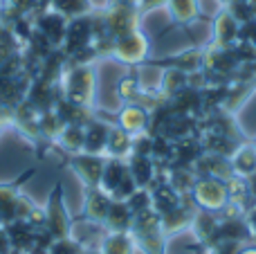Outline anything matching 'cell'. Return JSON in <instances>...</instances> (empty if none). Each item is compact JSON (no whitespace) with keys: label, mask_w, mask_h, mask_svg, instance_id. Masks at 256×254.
I'll use <instances>...</instances> for the list:
<instances>
[{"label":"cell","mask_w":256,"mask_h":254,"mask_svg":"<svg viewBox=\"0 0 256 254\" xmlns=\"http://www.w3.org/2000/svg\"><path fill=\"white\" fill-rule=\"evenodd\" d=\"M34 174H36V166H30L16 180L0 184V225H9V223H16V220H34V223L43 225V218H45L43 207L34 205L22 194V184Z\"/></svg>","instance_id":"6da1fadb"},{"label":"cell","mask_w":256,"mask_h":254,"mask_svg":"<svg viewBox=\"0 0 256 254\" xmlns=\"http://www.w3.org/2000/svg\"><path fill=\"white\" fill-rule=\"evenodd\" d=\"M61 97L81 108H92L97 99L94 63H70L61 76Z\"/></svg>","instance_id":"7a4b0ae2"},{"label":"cell","mask_w":256,"mask_h":254,"mask_svg":"<svg viewBox=\"0 0 256 254\" xmlns=\"http://www.w3.org/2000/svg\"><path fill=\"white\" fill-rule=\"evenodd\" d=\"M45 218H43V230L50 238H63L72 234V216L68 212L66 198H63V184L56 182L54 189L48 196V205L43 207Z\"/></svg>","instance_id":"3957f363"},{"label":"cell","mask_w":256,"mask_h":254,"mask_svg":"<svg viewBox=\"0 0 256 254\" xmlns=\"http://www.w3.org/2000/svg\"><path fill=\"white\" fill-rule=\"evenodd\" d=\"M99 187H102L112 200H128V198L132 196V192L137 189V184H135V180H132L130 171H128L126 160L106 158V166H104Z\"/></svg>","instance_id":"277c9868"},{"label":"cell","mask_w":256,"mask_h":254,"mask_svg":"<svg viewBox=\"0 0 256 254\" xmlns=\"http://www.w3.org/2000/svg\"><path fill=\"white\" fill-rule=\"evenodd\" d=\"M191 196H194V202L198 205V210L212 212V214L222 212V207L230 202L225 180L214 178V176H200L191 187Z\"/></svg>","instance_id":"5b68a950"},{"label":"cell","mask_w":256,"mask_h":254,"mask_svg":"<svg viewBox=\"0 0 256 254\" xmlns=\"http://www.w3.org/2000/svg\"><path fill=\"white\" fill-rule=\"evenodd\" d=\"M110 58L124 63V66H142L148 58V36L142 30L124 34L112 40Z\"/></svg>","instance_id":"8992f818"},{"label":"cell","mask_w":256,"mask_h":254,"mask_svg":"<svg viewBox=\"0 0 256 254\" xmlns=\"http://www.w3.org/2000/svg\"><path fill=\"white\" fill-rule=\"evenodd\" d=\"M68 22L70 20H68L63 14L54 12V9H50V7L38 9V12L32 16L34 30L38 32L45 40H50L54 48H61L63 45V38H66V32H68Z\"/></svg>","instance_id":"52a82bcc"},{"label":"cell","mask_w":256,"mask_h":254,"mask_svg":"<svg viewBox=\"0 0 256 254\" xmlns=\"http://www.w3.org/2000/svg\"><path fill=\"white\" fill-rule=\"evenodd\" d=\"M68 164L76 174V178L84 182V187H99L102 174L106 166V156H92V153H70Z\"/></svg>","instance_id":"ba28073f"},{"label":"cell","mask_w":256,"mask_h":254,"mask_svg":"<svg viewBox=\"0 0 256 254\" xmlns=\"http://www.w3.org/2000/svg\"><path fill=\"white\" fill-rule=\"evenodd\" d=\"M238 68H243L238 54H236L234 45L232 48H218V45H209L204 48L202 58V70L212 72V74H234Z\"/></svg>","instance_id":"9c48e42d"},{"label":"cell","mask_w":256,"mask_h":254,"mask_svg":"<svg viewBox=\"0 0 256 254\" xmlns=\"http://www.w3.org/2000/svg\"><path fill=\"white\" fill-rule=\"evenodd\" d=\"M117 126L124 128L132 138L148 133V128H150L148 108L142 106V104H124V106L117 110Z\"/></svg>","instance_id":"30bf717a"},{"label":"cell","mask_w":256,"mask_h":254,"mask_svg":"<svg viewBox=\"0 0 256 254\" xmlns=\"http://www.w3.org/2000/svg\"><path fill=\"white\" fill-rule=\"evenodd\" d=\"M240 38V22L230 14V9L222 7L220 12L214 16V36L212 45L218 48H232Z\"/></svg>","instance_id":"8fae6325"},{"label":"cell","mask_w":256,"mask_h":254,"mask_svg":"<svg viewBox=\"0 0 256 254\" xmlns=\"http://www.w3.org/2000/svg\"><path fill=\"white\" fill-rule=\"evenodd\" d=\"M110 207H112V198L102 187H86V198H84V218L86 220L104 225L108 218Z\"/></svg>","instance_id":"7c38bea8"},{"label":"cell","mask_w":256,"mask_h":254,"mask_svg":"<svg viewBox=\"0 0 256 254\" xmlns=\"http://www.w3.org/2000/svg\"><path fill=\"white\" fill-rule=\"evenodd\" d=\"M84 153H92V156H106V144H108V133H110V124L99 120L92 115L84 124Z\"/></svg>","instance_id":"4fadbf2b"},{"label":"cell","mask_w":256,"mask_h":254,"mask_svg":"<svg viewBox=\"0 0 256 254\" xmlns=\"http://www.w3.org/2000/svg\"><path fill=\"white\" fill-rule=\"evenodd\" d=\"M128 171H130L132 180L137 187L150 189L155 182V160L150 156H142V153H130L126 160Z\"/></svg>","instance_id":"5bb4252c"},{"label":"cell","mask_w":256,"mask_h":254,"mask_svg":"<svg viewBox=\"0 0 256 254\" xmlns=\"http://www.w3.org/2000/svg\"><path fill=\"white\" fill-rule=\"evenodd\" d=\"M194 216H196L194 207H186L184 202H180V205L173 207L171 212H166V214L160 216V218H162L164 234H166V236H171V234H178V232L189 230L191 223H194Z\"/></svg>","instance_id":"9a60e30c"},{"label":"cell","mask_w":256,"mask_h":254,"mask_svg":"<svg viewBox=\"0 0 256 254\" xmlns=\"http://www.w3.org/2000/svg\"><path fill=\"white\" fill-rule=\"evenodd\" d=\"M252 232H250V225L245 220V216H234V218H220L218 223V232H216V241H238V243H245L250 241Z\"/></svg>","instance_id":"2e32d148"},{"label":"cell","mask_w":256,"mask_h":254,"mask_svg":"<svg viewBox=\"0 0 256 254\" xmlns=\"http://www.w3.org/2000/svg\"><path fill=\"white\" fill-rule=\"evenodd\" d=\"M102 254H135L137 243L130 232H106L99 243Z\"/></svg>","instance_id":"e0dca14e"},{"label":"cell","mask_w":256,"mask_h":254,"mask_svg":"<svg viewBox=\"0 0 256 254\" xmlns=\"http://www.w3.org/2000/svg\"><path fill=\"white\" fill-rule=\"evenodd\" d=\"M230 164L234 176L240 178H250L256 174V146L254 144H243L236 146V151L230 156Z\"/></svg>","instance_id":"ac0fdd59"},{"label":"cell","mask_w":256,"mask_h":254,"mask_svg":"<svg viewBox=\"0 0 256 254\" xmlns=\"http://www.w3.org/2000/svg\"><path fill=\"white\" fill-rule=\"evenodd\" d=\"M132 153V135H128L120 126H110L106 144V158H117V160H128Z\"/></svg>","instance_id":"d6986e66"},{"label":"cell","mask_w":256,"mask_h":254,"mask_svg":"<svg viewBox=\"0 0 256 254\" xmlns=\"http://www.w3.org/2000/svg\"><path fill=\"white\" fill-rule=\"evenodd\" d=\"M108 232H130L132 228V212L128 210L126 200H112V207L108 212V218L104 223Z\"/></svg>","instance_id":"ffe728a7"},{"label":"cell","mask_w":256,"mask_h":254,"mask_svg":"<svg viewBox=\"0 0 256 254\" xmlns=\"http://www.w3.org/2000/svg\"><path fill=\"white\" fill-rule=\"evenodd\" d=\"M166 9H168L171 20L180 22V25H191L194 20H198L200 18L198 0H168Z\"/></svg>","instance_id":"44dd1931"},{"label":"cell","mask_w":256,"mask_h":254,"mask_svg":"<svg viewBox=\"0 0 256 254\" xmlns=\"http://www.w3.org/2000/svg\"><path fill=\"white\" fill-rule=\"evenodd\" d=\"M150 198H153V210L158 212L160 216L180 205V194H178L168 182L153 184V187H150Z\"/></svg>","instance_id":"7402d4cb"},{"label":"cell","mask_w":256,"mask_h":254,"mask_svg":"<svg viewBox=\"0 0 256 254\" xmlns=\"http://www.w3.org/2000/svg\"><path fill=\"white\" fill-rule=\"evenodd\" d=\"M84 124H66L61 133L56 135L54 142L70 156V153H81L84 151Z\"/></svg>","instance_id":"603a6c76"},{"label":"cell","mask_w":256,"mask_h":254,"mask_svg":"<svg viewBox=\"0 0 256 254\" xmlns=\"http://www.w3.org/2000/svg\"><path fill=\"white\" fill-rule=\"evenodd\" d=\"M128 210L132 212V216L142 214V212L150 210L153 207V198H150V189H144V187H137L135 192H132V196L126 200Z\"/></svg>","instance_id":"cb8c5ba5"},{"label":"cell","mask_w":256,"mask_h":254,"mask_svg":"<svg viewBox=\"0 0 256 254\" xmlns=\"http://www.w3.org/2000/svg\"><path fill=\"white\" fill-rule=\"evenodd\" d=\"M196 180L198 178L194 176V171H186V169H173L171 176H168V184H171L180 196L184 192H191V187H194Z\"/></svg>","instance_id":"d4e9b609"},{"label":"cell","mask_w":256,"mask_h":254,"mask_svg":"<svg viewBox=\"0 0 256 254\" xmlns=\"http://www.w3.org/2000/svg\"><path fill=\"white\" fill-rule=\"evenodd\" d=\"M86 248L76 241L74 236H63V238H54L48 248V254H81Z\"/></svg>","instance_id":"484cf974"},{"label":"cell","mask_w":256,"mask_h":254,"mask_svg":"<svg viewBox=\"0 0 256 254\" xmlns=\"http://www.w3.org/2000/svg\"><path fill=\"white\" fill-rule=\"evenodd\" d=\"M238 40H248V43H252L256 48V18L250 22H245V25H240V38Z\"/></svg>","instance_id":"4316f807"},{"label":"cell","mask_w":256,"mask_h":254,"mask_svg":"<svg viewBox=\"0 0 256 254\" xmlns=\"http://www.w3.org/2000/svg\"><path fill=\"white\" fill-rule=\"evenodd\" d=\"M168 0H137L140 4V12H150V9H160V7H166Z\"/></svg>","instance_id":"83f0119b"},{"label":"cell","mask_w":256,"mask_h":254,"mask_svg":"<svg viewBox=\"0 0 256 254\" xmlns=\"http://www.w3.org/2000/svg\"><path fill=\"white\" fill-rule=\"evenodd\" d=\"M245 220H248L250 225V232H252V236H256V205L252 210H248V216H245Z\"/></svg>","instance_id":"f1b7e54d"},{"label":"cell","mask_w":256,"mask_h":254,"mask_svg":"<svg viewBox=\"0 0 256 254\" xmlns=\"http://www.w3.org/2000/svg\"><path fill=\"white\" fill-rule=\"evenodd\" d=\"M81 254H102V252H99V248H86Z\"/></svg>","instance_id":"f546056e"},{"label":"cell","mask_w":256,"mask_h":254,"mask_svg":"<svg viewBox=\"0 0 256 254\" xmlns=\"http://www.w3.org/2000/svg\"><path fill=\"white\" fill-rule=\"evenodd\" d=\"M238 254H256V248H243Z\"/></svg>","instance_id":"4dcf8cb0"},{"label":"cell","mask_w":256,"mask_h":254,"mask_svg":"<svg viewBox=\"0 0 256 254\" xmlns=\"http://www.w3.org/2000/svg\"><path fill=\"white\" fill-rule=\"evenodd\" d=\"M4 128H7V122L0 120V135H2V130H4Z\"/></svg>","instance_id":"1f68e13d"},{"label":"cell","mask_w":256,"mask_h":254,"mask_svg":"<svg viewBox=\"0 0 256 254\" xmlns=\"http://www.w3.org/2000/svg\"><path fill=\"white\" fill-rule=\"evenodd\" d=\"M218 2H220V4H222V7H227V4H230V2H232V0H218Z\"/></svg>","instance_id":"d6a6232c"}]
</instances>
